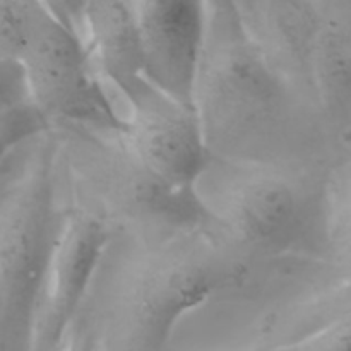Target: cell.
<instances>
[{
    "instance_id": "9",
    "label": "cell",
    "mask_w": 351,
    "mask_h": 351,
    "mask_svg": "<svg viewBox=\"0 0 351 351\" xmlns=\"http://www.w3.org/2000/svg\"><path fill=\"white\" fill-rule=\"evenodd\" d=\"M141 74L192 103L195 69L208 26L206 0H132Z\"/></svg>"
},
{
    "instance_id": "8",
    "label": "cell",
    "mask_w": 351,
    "mask_h": 351,
    "mask_svg": "<svg viewBox=\"0 0 351 351\" xmlns=\"http://www.w3.org/2000/svg\"><path fill=\"white\" fill-rule=\"evenodd\" d=\"M123 139L134 156L160 180L192 189L209 153L192 103L171 96L139 74L117 93Z\"/></svg>"
},
{
    "instance_id": "11",
    "label": "cell",
    "mask_w": 351,
    "mask_h": 351,
    "mask_svg": "<svg viewBox=\"0 0 351 351\" xmlns=\"http://www.w3.org/2000/svg\"><path fill=\"white\" fill-rule=\"evenodd\" d=\"M319 19V0H249L242 14L247 33L269 64L312 99L311 58Z\"/></svg>"
},
{
    "instance_id": "13",
    "label": "cell",
    "mask_w": 351,
    "mask_h": 351,
    "mask_svg": "<svg viewBox=\"0 0 351 351\" xmlns=\"http://www.w3.org/2000/svg\"><path fill=\"white\" fill-rule=\"evenodd\" d=\"M267 351H351V311L298 341Z\"/></svg>"
},
{
    "instance_id": "5",
    "label": "cell",
    "mask_w": 351,
    "mask_h": 351,
    "mask_svg": "<svg viewBox=\"0 0 351 351\" xmlns=\"http://www.w3.org/2000/svg\"><path fill=\"white\" fill-rule=\"evenodd\" d=\"M57 163L79 201L112 232H165L204 218L192 189H177L151 173L120 129L62 123L50 127Z\"/></svg>"
},
{
    "instance_id": "19",
    "label": "cell",
    "mask_w": 351,
    "mask_h": 351,
    "mask_svg": "<svg viewBox=\"0 0 351 351\" xmlns=\"http://www.w3.org/2000/svg\"><path fill=\"white\" fill-rule=\"evenodd\" d=\"M0 351L3 350V326H2V302H0Z\"/></svg>"
},
{
    "instance_id": "2",
    "label": "cell",
    "mask_w": 351,
    "mask_h": 351,
    "mask_svg": "<svg viewBox=\"0 0 351 351\" xmlns=\"http://www.w3.org/2000/svg\"><path fill=\"white\" fill-rule=\"evenodd\" d=\"M192 105L213 156L319 171L348 160L314 99L269 64L232 5H208Z\"/></svg>"
},
{
    "instance_id": "3",
    "label": "cell",
    "mask_w": 351,
    "mask_h": 351,
    "mask_svg": "<svg viewBox=\"0 0 351 351\" xmlns=\"http://www.w3.org/2000/svg\"><path fill=\"white\" fill-rule=\"evenodd\" d=\"M332 171L209 154L192 194L211 221L259 259H329L326 223Z\"/></svg>"
},
{
    "instance_id": "14",
    "label": "cell",
    "mask_w": 351,
    "mask_h": 351,
    "mask_svg": "<svg viewBox=\"0 0 351 351\" xmlns=\"http://www.w3.org/2000/svg\"><path fill=\"white\" fill-rule=\"evenodd\" d=\"M29 105L26 74L21 60L0 51V117Z\"/></svg>"
},
{
    "instance_id": "6",
    "label": "cell",
    "mask_w": 351,
    "mask_h": 351,
    "mask_svg": "<svg viewBox=\"0 0 351 351\" xmlns=\"http://www.w3.org/2000/svg\"><path fill=\"white\" fill-rule=\"evenodd\" d=\"M29 103L48 127L123 129L119 99L86 41L41 3L19 57Z\"/></svg>"
},
{
    "instance_id": "1",
    "label": "cell",
    "mask_w": 351,
    "mask_h": 351,
    "mask_svg": "<svg viewBox=\"0 0 351 351\" xmlns=\"http://www.w3.org/2000/svg\"><path fill=\"white\" fill-rule=\"evenodd\" d=\"M276 263L252 256L208 216L165 232H112L82 302L93 351H168L187 315Z\"/></svg>"
},
{
    "instance_id": "12",
    "label": "cell",
    "mask_w": 351,
    "mask_h": 351,
    "mask_svg": "<svg viewBox=\"0 0 351 351\" xmlns=\"http://www.w3.org/2000/svg\"><path fill=\"white\" fill-rule=\"evenodd\" d=\"M43 0H0V51L21 57Z\"/></svg>"
},
{
    "instance_id": "17",
    "label": "cell",
    "mask_w": 351,
    "mask_h": 351,
    "mask_svg": "<svg viewBox=\"0 0 351 351\" xmlns=\"http://www.w3.org/2000/svg\"><path fill=\"white\" fill-rule=\"evenodd\" d=\"M43 3L58 21L84 40L86 0H43Z\"/></svg>"
},
{
    "instance_id": "18",
    "label": "cell",
    "mask_w": 351,
    "mask_h": 351,
    "mask_svg": "<svg viewBox=\"0 0 351 351\" xmlns=\"http://www.w3.org/2000/svg\"><path fill=\"white\" fill-rule=\"evenodd\" d=\"M206 3H208V5H232L239 10L240 17H242L247 5H249V0H206Z\"/></svg>"
},
{
    "instance_id": "15",
    "label": "cell",
    "mask_w": 351,
    "mask_h": 351,
    "mask_svg": "<svg viewBox=\"0 0 351 351\" xmlns=\"http://www.w3.org/2000/svg\"><path fill=\"white\" fill-rule=\"evenodd\" d=\"M45 129L47 122L31 103L0 117V163L17 143Z\"/></svg>"
},
{
    "instance_id": "4",
    "label": "cell",
    "mask_w": 351,
    "mask_h": 351,
    "mask_svg": "<svg viewBox=\"0 0 351 351\" xmlns=\"http://www.w3.org/2000/svg\"><path fill=\"white\" fill-rule=\"evenodd\" d=\"M57 208V143L40 130L0 163V302L3 350L29 351L31 315Z\"/></svg>"
},
{
    "instance_id": "10",
    "label": "cell",
    "mask_w": 351,
    "mask_h": 351,
    "mask_svg": "<svg viewBox=\"0 0 351 351\" xmlns=\"http://www.w3.org/2000/svg\"><path fill=\"white\" fill-rule=\"evenodd\" d=\"M311 89L338 146L351 160V0H319Z\"/></svg>"
},
{
    "instance_id": "7",
    "label": "cell",
    "mask_w": 351,
    "mask_h": 351,
    "mask_svg": "<svg viewBox=\"0 0 351 351\" xmlns=\"http://www.w3.org/2000/svg\"><path fill=\"white\" fill-rule=\"evenodd\" d=\"M110 228L79 201L57 163V208L31 315L29 351H51L82 307Z\"/></svg>"
},
{
    "instance_id": "16",
    "label": "cell",
    "mask_w": 351,
    "mask_h": 351,
    "mask_svg": "<svg viewBox=\"0 0 351 351\" xmlns=\"http://www.w3.org/2000/svg\"><path fill=\"white\" fill-rule=\"evenodd\" d=\"M51 351H93V329L84 305Z\"/></svg>"
}]
</instances>
